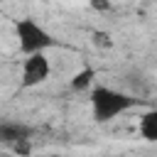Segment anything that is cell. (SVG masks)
Returning a JSON list of instances; mask_svg holds the SVG:
<instances>
[{
    "instance_id": "obj_2",
    "label": "cell",
    "mask_w": 157,
    "mask_h": 157,
    "mask_svg": "<svg viewBox=\"0 0 157 157\" xmlns=\"http://www.w3.org/2000/svg\"><path fill=\"white\" fill-rule=\"evenodd\" d=\"M15 39H17V49L22 56L27 54H37V52H47L56 44L54 34L37 22L34 17H20L15 20Z\"/></svg>"
},
{
    "instance_id": "obj_5",
    "label": "cell",
    "mask_w": 157,
    "mask_h": 157,
    "mask_svg": "<svg viewBox=\"0 0 157 157\" xmlns=\"http://www.w3.org/2000/svg\"><path fill=\"white\" fill-rule=\"evenodd\" d=\"M96 69L93 66H83V69H78L74 76H71V81H69V86L74 88V91H91L93 86H96Z\"/></svg>"
},
{
    "instance_id": "obj_4",
    "label": "cell",
    "mask_w": 157,
    "mask_h": 157,
    "mask_svg": "<svg viewBox=\"0 0 157 157\" xmlns=\"http://www.w3.org/2000/svg\"><path fill=\"white\" fill-rule=\"evenodd\" d=\"M137 135L145 142H157V108L142 110V115L137 118Z\"/></svg>"
},
{
    "instance_id": "obj_1",
    "label": "cell",
    "mask_w": 157,
    "mask_h": 157,
    "mask_svg": "<svg viewBox=\"0 0 157 157\" xmlns=\"http://www.w3.org/2000/svg\"><path fill=\"white\" fill-rule=\"evenodd\" d=\"M88 103H91V118L103 125V123H110L113 118L128 113L130 108L140 105V101L125 91H118V88H110L105 83H96L91 91H88Z\"/></svg>"
},
{
    "instance_id": "obj_6",
    "label": "cell",
    "mask_w": 157,
    "mask_h": 157,
    "mask_svg": "<svg viewBox=\"0 0 157 157\" xmlns=\"http://www.w3.org/2000/svg\"><path fill=\"white\" fill-rule=\"evenodd\" d=\"M0 137L5 140V142H20V140H27L29 137V130L25 128V125H20V123H2L0 125Z\"/></svg>"
},
{
    "instance_id": "obj_3",
    "label": "cell",
    "mask_w": 157,
    "mask_h": 157,
    "mask_svg": "<svg viewBox=\"0 0 157 157\" xmlns=\"http://www.w3.org/2000/svg\"><path fill=\"white\" fill-rule=\"evenodd\" d=\"M49 76H52V61H49L47 52L27 54L22 59V66H20V86L22 88H37V86L47 83Z\"/></svg>"
},
{
    "instance_id": "obj_7",
    "label": "cell",
    "mask_w": 157,
    "mask_h": 157,
    "mask_svg": "<svg viewBox=\"0 0 157 157\" xmlns=\"http://www.w3.org/2000/svg\"><path fill=\"white\" fill-rule=\"evenodd\" d=\"M93 39H96V44H105V47L110 44V37H108L105 32H96V34H93Z\"/></svg>"
}]
</instances>
